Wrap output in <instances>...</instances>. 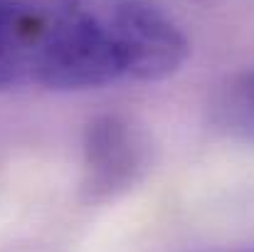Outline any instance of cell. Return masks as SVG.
Returning <instances> with one entry per match:
<instances>
[{
    "label": "cell",
    "mask_w": 254,
    "mask_h": 252,
    "mask_svg": "<svg viewBox=\"0 0 254 252\" xmlns=\"http://www.w3.org/2000/svg\"><path fill=\"white\" fill-rule=\"evenodd\" d=\"M217 121L232 136L254 144V70L222 86L217 96Z\"/></svg>",
    "instance_id": "cell-3"
},
{
    "label": "cell",
    "mask_w": 254,
    "mask_h": 252,
    "mask_svg": "<svg viewBox=\"0 0 254 252\" xmlns=\"http://www.w3.org/2000/svg\"><path fill=\"white\" fill-rule=\"evenodd\" d=\"M146 141L119 116H99L84 131V190L94 200L128 190L146 170Z\"/></svg>",
    "instance_id": "cell-2"
},
{
    "label": "cell",
    "mask_w": 254,
    "mask_h": 252,
    "mask_svg": "<svg viewBox=\"0 0 254 252\" xmlns=\"http://www.w3.org/2000/svg\"><path fill=\"white\" fill-rule=\"evenodd\" d=\"M89 40V0H0V89L77 91Z\"/></svg>",
    "instance_id": "cell-1"
}]
</instances>
